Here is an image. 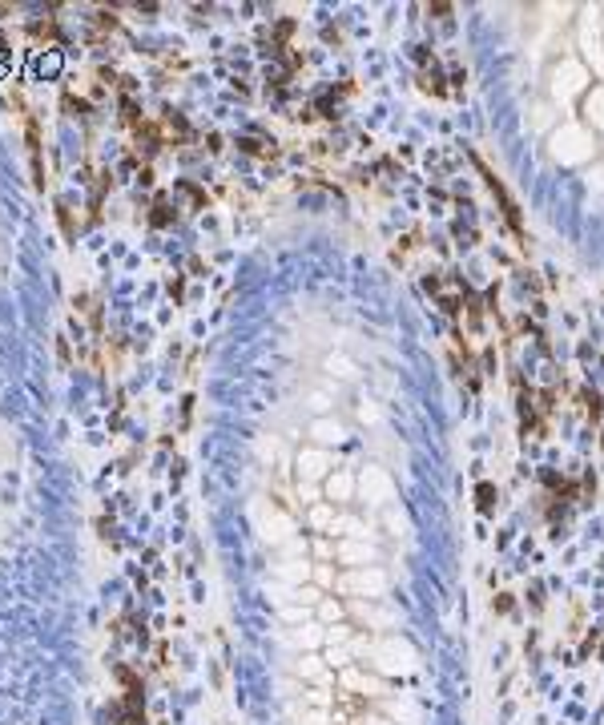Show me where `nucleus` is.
I'll return each instance as SVG.
<instances>
[{"label":"nucleus","mask_w":604,"mask_h":725,"mask_svg":"<svg viewBox=\"0 0 604 725\" xmlns=\"http://www.w3.org/2000/svg\"><path fill=\"white\" fill-rule=\"evenodd\" d=\"M475 165H480V173H484V182H488V189L491 194H496V202H500V210H504V218H508V226L511 230H516V234L524 238V226H520V206H516V202H511V194L508 189H504V182H500V178H496V173H491L488 165L480 162V158H475Z\"/></svg>","instance_id":"f257e3e1"},{"label":"nucleus","mask_w":604,"mask_h":725,"mask_svg":"<svg viewBox=\"0 0 604 725\" xmlns=\"http://www.w3.org/2000/svg\"><path fill=\"white\" fill-rule=\"evenodd\" d=\"M419 85L427 89V93H435V97H447V85H443V73L431 65V69H423L419 73Z\"/></svg>","instance_id":"f03ea898"},{"label":"nucleus","mask_w":604,"mask_h":725,"mask_svg":"<svg viewBox=\"0 0 604 725\" xmlns=\"http://www.w3.org/2000/svg\"><path fill=\"white\" fill-rule=\"evenodd\" d=\"M581 403H584V411H588L592 420H601V415H604V399H601V395H592V391H581Z\"/></svg>","instance_id":"7ed1b4c3"},{"label":"nucleus","mask_w":604,"mask_h":725,"mask_svg":"<svg viewBox=\"0 0 604 725\" xmlns=\"http://www.w3.org/2000/svg\"><path fill=\"white\" fill-rule=\"evenodd\" d=\"M475 496H480V508L488 512V508H491V496H496V488H491V484H480V488H475Z\"/></svg>","instance_id":"20e7f679"},{"label":"nucleus","mask_w":604,"mask_h":725,"mask_svg":"<svg viewBox=\"0 0 604 725\" xmlns=\"http://www.w3.org/2000/svg\"><path fill=\"white\" fill-rule=\"evenodd\" d=\"M427 12H435V17H440V21H447V12H451V4H431V8H427Z\"/></svg>","instance_id":"39448f33"}]
</instances>
